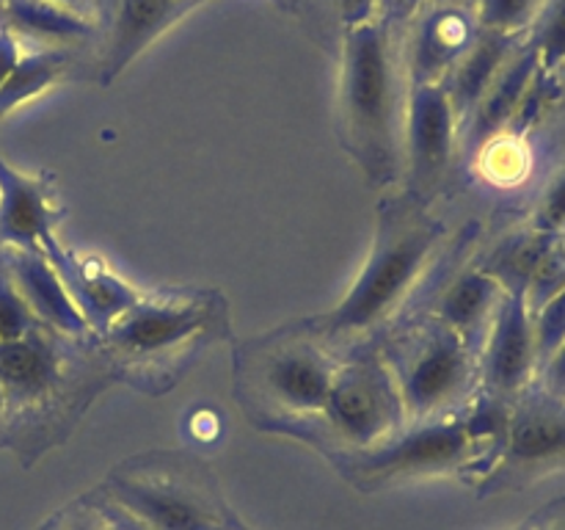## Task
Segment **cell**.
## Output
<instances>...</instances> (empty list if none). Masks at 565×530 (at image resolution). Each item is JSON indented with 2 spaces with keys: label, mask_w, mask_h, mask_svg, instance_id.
Returning <instances> with one entry per match:
<instances>
[{
  "label": "cell",
  "mask_w": 565,
  "mask_h": 530,
  "mask_svg": "<svg viewBox=\"0 0 565 530\" xmlns=\"http://www.w3.org/2000/svg\"><path fill=\"white\" fill-rule=\"evenodd\" d=\"M535 386H541V390L555 398H565V342L561 346V351L550 359V364L541 370L539 384Z\"/></svg>",
  "instance_id": "31"
},
{
  "label": "cell",
  "mask_w": 565,
  "mask_h": 530,
  "mask_svg": "<svg viewBox=\"0 0 565 530\" xmlns=\"http://www.w3.org/2000/svg\"><path fill=\"white\" fill-rule=\"evenodd\" d=\"M44 254L58 271L66 293L97 340L141 298V290L121 279L97 254H81L61 241H55Z\"/></svg>",
  "instance_id": "15"
},
{
  "label": "cell",
  "mask_w": 565,
  "mask_h": 530,
  "mask_svg": "<svg viewBox=\"0 0 565 530\" xmlns=\"http://www.w3.org/2000/svg\"><path fill=\"white\" fill-rule=\"evenodd\" d=\"M513 530H533V522H530V519H527V522H522V524H519V528H513Z\"/></svg>",
  "instance_id": "36"
},
{
  "label": "cell",
  "mask_w": 565,
  "mask_h": 530,
  "mask_svg": "<svg viewBox=\"0 0 565 530\" xmlns=\"http://www.w3.org/2000/svg\"><path fill=\"white\" fill-rule=\"evenodd\" d=\"M527 226L544 235H565V166L541 191Z\"/></svg>",
  "instance_id": "27"
},
{
  "label": "cell",
  "mask_w": 565,
  "mask_h": 530,
  "mask_svg": "<svg viewBox=\"0 0 565 530\" xmlns=\"http://www.w3.org/2000/svg\"><path fill=\"white\" fill-rule=\"evenodd\" d=\"M461 152V121L441 83L406 88L403 114V193L430 204Z\"/></svg>",
  "instance_id": "11"
},
{
  "label": "cell",
  "mask_w": 565,
  "mask_h": 530,
  "mask_svg": "<svg viewBox=\"0 0 565 530\" xmlns=\"http://www.w3.org/2000/svg\"><path fill=\"white\" fill-rule=\"evenodd\" d=\"M535 351H539V375L550 364V359L561 351L565 342V285L555 296L546 298L539 309H533Z\"/></svg>",
  "instance_id": "26"
},
{
  "label": "cell",
  "mask_w": 565,
  "mask_h": 530,
  "mask_svg": "<svg viewBox=\"0 0 565 530\" xmlns=\"http://www.w3.org/2000/svg\"><path fill=\"white\" fill-rule=\"evenodd\" d=\"M193 6L182 0H116L105 31L99 83H114L149 44L158 42Z\"/></svg>",
  "instance_id": "16"
},
{
  "label": "cell",
  "mask_w": 565,
  "mask_h": 530,
  "mask_svg": "<svg viewBox=\"0 0 565 530\" xmlns=\"http://www.w3.org/2000/svg\"><path fill=\"white\" fill-rule=\"evenodd\" d=\"M105 502H108V506H110V511H114L116 522H119V528H121V530H147V528H143V524H138L136 519L127 517V513L121 511V508H116L114 502H110V500H105Z\"/></svg>",
  "instance_id": "33"
},
{
  "label": "cell",
  "mask_w": 565,
  "mask_h": 530,
  "mask_svg": "<svg viewBox=\"0 0 565 530\" xmlns=\"http://www.w3.org/2000/svg\"><path fill=\"white\" fill-rule=\"evenodd\" d=\"M524 39L527 36H505V33L483 31L480 28L472 47L463 53V59L452 66V72L441 83L447 88V94H450V103L456 108L461 125L478 108L486 92L494 86L500 72L505 70L508 61L513 59V53H516Z\"/></svg>",
  "instance_id": "21"
},
{
  "label": "cell",
  "mask_w": 565,
  "mask_h": 530,
  "mask_svg": "<svg viewBox=\"0 0 565 530\" xmlns=\"http://www.w3.org/2000/svg\"><path fill=\"white\" fill-rule=\"evenodd\" d=\"M508 290L478 263V259H463L441 287H436V296L425 312L436 315L441 324L463 337L475 351H480L486 331L494 320L497 309L505 301Z\"/></svg>",
  "instance_id": "18"
},
{
  "label": "cell",
  "mask_w": 565,
  "mask_h": 530,
  "mask_svg": "<svg viewBox=\"0 0 565 530\" xmlns=\"http://www.w3.org/2000/svg\"><path fill=\"white\" fill-rule=\"evenodd\" d=\"M50 3H58V6H64V9L81 11V14H92L94 0H50Z\"/></svg>",
  "instance_id": "35"
},
{
  "label": "cell",
  "mask_w": 565,
  "mask_h": 530,
  "mask_svg": "<svg viewBox=\"0 0 565 530\" xmlns=\"http://www.w3.org/2000/svg\"><path fill=\"white\" fill-rule=\"evenodd\" d=\"M6 436H9V409H6V392L0 386V445H6Z\"/></svg>",
  "instance_id": "34"
},
{
  "label": "cell",
  "mask_w": 565,
  "mask_h": 530,
  "mask_svg": "<svg viewBox=\"0 0 565 530\" xmlns=\"http://www.w3.org/2000/svg\"><path fill=\"white\" fill-rule=\"evenodd\" d=\"M22 53H25V44L17 33H11L9 28L0 25V86L9 81V75L14 72V66L20 64Z\"/></svg>",
  "instance_id": "30"
},
{
  "label": "cell",
  "mask_w": 565,
  "mask_h": 530,
  "mask_svg": "<svg viewBox=\"0 0 565 530\" xmlns=\"http://www.w3.org/2000/svg\"><path fill=\"white\" fill-rule=\"evenodd\" d=\"M340 136L342 147L375 188L403 177V114L406 72L401 31L384 17L342 33Z\"/></svg>",
  "instance_id": "3"
},
{
  "label": "cell",
  "mask_w": 565,
  "mask_h": 530,
  "mask_svg": "<svg viewBox=\"0 0 565 530\" xmlns=\"http://www.w3.org/2000/svg\"><path fill=\"white\" fill-rule=\"evenodd\" d=\"M533 522V530H565V500L552 502L544 511L530 517Z\"/></svg>",
  "instance_id": "32"
},
{
  "label": "cell",
  "mask_w": 565,
  "mask_h": 530,
  "mask_svg": "<svg viewBox=\"0 0 565 530\" xmlns=\"http://www.w3.org/2000/svg\"><path fill=\"white\" fill-rule=\"evenodd\" d=\"M375 348L395 379L408 423L452 417L478 401V351L436 315H408Z\"/></svg>",
  "instance_id": "7"
},
{
  "label": "cell",
  "mask_w": 565,
  "mask_h": 530,
  "mask_svg": "<svg viewBox=\"0 0 565 530\" xmlns=\"http://www.w3.org/2000/svg\"><path fill=\"white\" fill-rule=\"evenodd\" d=\"M557 469H565V398L533 386L511 406L500 456L475 486L489 497L527 489Z\"/></svg>",
  "instance_id": "10"
},
{
  "label": "cell",
  "mask_w": 565,
  "mask_h": 530,
  "mask_svg": "<svg viewBox=\"0 0 565 530\" xmlns=\"http://www.w3.org/2000/svg\"><path fill=\"white\" fill-rule=\"evenodd\" d=\"M544 6L546 0H472L480 28L505 36H527Z\"/></svg>",
  "instance_id": "24"
},
{
  "label": "cell",
  "mask_w": 565,
  "mask_h": 530,
  "mask_svg": "<svg viewBox=\"0 0 565 530\" xmlns=\"http://www.w3.org/2000/svg\"><path fill=\"white\" fill-rule=\"evenodd\" d=\"M508 414V403L478 395L467 412L408 423L370 451L340 453L329 458L356 489L364 491L447 475H458L475 486L500 456Z\"/></svg>",
  "instance_id": "5"
},
{
  "label": "cell",
  "mask_w": 565,
  "mask_h": 530,
  "mask_svg": "<svg viewBox=\"0 0 565 530\" xmlns=\"http://www.w3.org/2000/svg\"><path fill=\"white\" fill-rule=\"evenodd\" d=\"M447 226L430 204L397 193L381 202L375 235L356 279L334 309L303 320L318 340L337 357L356 348L375 346L395 329L417 293L447 257Z\"/></svg>",
  "instance_id": "1"
},
{
  "label": "cell",
  "mask_w": 565,
  "mask_h": 530,
  "mask_svg": "<svg viewBox=\"0 0 565 530\" xmlns=\"http://www.w3.org/2000/svg\"><path fill=\"white\" fill-rule=\"evenodd\" d=\"M97 491L147 530H232L237 524L213 469L182 451L127 458Z\"/></svg>",
  "instance_id": "8"
},
{
  "label": "cell",
  "mask_w": 565,
  "mask_h": 530,
  "mask_svg": "<svg viewBox=\"0 0 565 530\" xmlns=\"http://www.w3.org/2000/svg\"><path fill=\"white\" fill-rule=\"evenodd\" d=\"M430 3H436V0H384V3H381V17H384L395 31H403V28Z\"/></svg>",
  "instance_id": "29"
},
{
  "label": "cell",
  "mask_w": 565,
  "mask_h": 530,
  "mask_svg": "<svg viewBox=\"0 0 565 530\" xmlns=\"http://www.w3.org/2000/svg\"><path fill=\"white\" fill-rule=\"evenodd\" d=\"M0 263H3L6 274L14 282L17 293L33 318L50 331L64 337H75V340H88L92 329L83 320L81 309L66 293L64 282H61L58 271L53 268L50 257L44 252H0ZM97 340V337H94Z\"/></svg>",
  "instance_id": "17"
},
{
  "label": "cell",
  "mask_w": 565,
  "mask_h": 530,
  "mask_svg": "<svg viewBox=\"0 0 565 530\" xmlns=\"http://www.w3.org/2000/svg\"><path fill=\"white\" fill-rule=\"evenodd\" d=\"M337 368L340 357L307 324L285 326L241 342L235 392L254 423L301 439L323 414Z\"/></svg>",
  "instance_id": "6"
},
{
  "label": "cell",
  "mask_w": 565,
  "mask_h": 530,
  "mask_svg": "<svg viewBox=\"0 0 565 530\" xmlns=\"http://www.w3.org/2000/svg\"><path fill=\"white\" fill-rule=\"evenodd\" d=\"M61 204L47 174H28L0 155V252H47Z\"/></svg>",
  "instance_id": "14"
},
{
  "label": "cell",
  "mask_w": 565,
  "mask_h": 530,
  "mask_svg": "<svg viewBox=\"0 0 565 530\" xmlns=\"http://www.w3.org/2000/svg\"><path fill=\"white\" fill-rule=\"evenodd\" d=\"M0 25H3V17H0Z\"/></svg>",
  "instance_id": "38"
},
{
  "label": "cell",
  "mask_w": 565,
  "mask_h": 530,
  "mask_svg": "<svg viewBox=\"0 0 565 530\" xmlns=\"http://www.w3.org/2000/svg\"><path fill=\"white\" fill-rule=\"evenodd\" d=\"M480 395L513 403L539 381L533 309L524 293H508L478 351Z\"/></svg>",
  "instance_id": "12"
},
{
  "label": "cell",
  "mask_w": 565,
  "mask_h": 530,
  "mask_svg": "<svg viewBox=\"0 0 565 530\" xmlns=\"http://www.w3.org/2000/svg\"><path fill=\"white\" fill-rule=\"evenodd\" d=\"M230 335V307L218 290L141 293L136 304L99 337L114 381L163 395L213 342Z\"/></svg>",
  "instance_id": "4"
},
{
  "label": "cell",
  "mask_w": 565,
  "mask_h": 530,
  "mask_svg": "<svg viewBox=\"0 0 565 530\" xmlns=\"http://www.w3.org/2000/svg\"><path fill=\"white\" fill-rule=\"evenodd\" d=\"M36 530H121L114 511L97 489L50 513Z\"/></svg>",
  "instance_id": "25"
},
{
  "label": "cell",
  "mask_w": 565,
  "mask_h": 530,
  "mask_svg": "<svg viewBox=\"0 0 565 530\" xmlns=\"http://www.w3.org/2000/svg\"><path fill=\"white\" fill-rule=\"evenodd\" d=\"M527 42L539 55L541 77L557 92L565 81V0H546Z\"/></svg>",
  "instance_id": "23"
},
{
  "label": "cell",
  "mask_w": 565,
  "mask_h": 530,
  "mask_svg": "<svg viewBox=\"0 0 565 530\" xmlns=\"http://www.w3.org/2000/svg\"><path fill=\"white\" fill-rule=\"evenodd\" d=\"M114 381L99 342L75 340L47 326L0 340V386L9 409V436L25 467L64 445L94 398Z\"/></svg>",
  "instance_id": "2"
},
{
  "label": "cell",
  "mask_w": 565,
  "mask_h": 530,
  "mask_svg": "<svg viewBox=\"0 0 565 530\" xmlns=\"http://www.w3.org/2000/svg\"><path fill=\"white\" fill-rule=\"evenodd\" d=\"M480 33L472 0H436L401 31L403 72L408 86L445 83Z\"/></svg>",
  "instance_id": "13"
},
{
  "label": "cell",
  "mask_w": 565,
  "mask_h": 530,
  "mask_svg": "<svg viewBox=\"0 0 565 530\" xmlns=\"http://www.w3.org/2000/svg\"><path fill=\"white\" fill-rule=\"evenodd\" d=\"M72 61H75V53H66V50H25L9 81L0 86V121L14 114L17 108L31 103V99L42 97L50 88L58 86L70 75Z\"/></svg>",
  "instance_id": "22"
},
{
  "label": "cell",
  "mask_w": 565,
  "mask_h": 530,
  "mask_svg": "<svg viewBox=\"0 0 565 530\" xmlns=\"http://www.w3.org/2000/svg\"><path fill=\"white\" fill-rule=\"evenodd\" d=\"M381 3H384V0H326V9H329L331 22L340 28L342 36V33L351 31V28L379 20Z\"/></svg>",
  "instance_id": "28"
},
{
  "label": "cell",
  "mask_w": 565,
  "mask_h": 530,
  "mask_svg": "<svg viewBox=\"0 0 565 530\" xmlns=\"http://www.w3.org/2000/svg\"><path fill=\"white\" fill-rule=\"evenodd\" d=\"M0 17L22 44L31 42L39 47L75 53L99 36V25L92 14L64 9L50 0H0Z\"/></svg>",
  "instance_id": "20"
},
{
  "label": "cell",
  "mask_w": 565,
  "mask_h": 530,
  "mask_svg": "<svg viewBox=\"0 0 565 530\" xmlns=\"http://www.w3.org/2000/svg\"><path fill=\"white\" fill-rule=\"evenodd\" d=\"M408 425L401 392L375 346L340 357L323 414L301 436L326 456L359 453L381 445Z\"/></svg>",
  "instance_id": "9"
},
{
  "label": "cell",
  "mask_w": 565,
  "mask_h": 530,
  "mask_svg": "<svg viewBox=\"0 0 565 530\" xmlns=\"http://www.w3.org/2000/svg\"><path fill=\"white\" fill-rule=\"evenodd\" d=\"M182 3H188V6H199V3H204V0H182Z\"/></svg>",
  "instance_id": "37"
},
{
  "label": "cell",
  "mask_w": 565,
  "mask_h": 530,
  "mask_svg": "<svg viewBox=\"0 0 565 530\" xmlns=\"http://www.w3.org/2000/svg\"><path fill=\"white\" fill-rule=\"evenodd\" d=\"M535 75H539V55L524 39L516 53H513V59L508 61L505 70L500 72L494 86L486 92L478 108L461 125V152H467V158H472L483 144L502 136L513 125L530 86L535 83Z\"/></svg>",
  "instance_id": "19"
}]
</instances>
